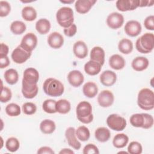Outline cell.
Returning a JSON list of instances; mask_svg holds the SVG:
<instances>
[{"mask_svg": "<svg viewBox=\"0 0 154 154\" xmlns=\"http://www.w3.org/2000/svg\"><path fill=\"white\" fill-rule=\"evenodd\" d=\"M82 153L84 154H91V153H99V149L96 146L93 144H87L83 149Z\"/></svg>", "mask_w": 154, "mask_h": 154, "instance_id": "obj_45", "label": "cell"}, {"mask_svg": "<svg viewBox=\"0 0 154 154\" xmlns=\"http://www.w3.org/2000/svg\"><path fill=\"white\" fill-rule=\"evenodd\" d=\"M101 68L102 66L99 63L91 60L85 64L84 67L85 72L91 76L99 74L101 70Z\"/></svg>", "mask_w": 154, "mask_h": 154, "instance_id": "obj_24", "label": "cell"}, {"mask_svg": "<svg viewBox=\"0 0 154 154\" xmlns=\"http://www.w3.org/2000/svg\"><path fill=\"white\" fill-rule=\"evenodd\" d=\"M22 17L26 21H33L37 17V11L32 7L26 6L22 10Z\"/></svg>", "mask_w": 154, "mask_h": 154, "instance_id": "obj_31", "label": "cell"}, {"mask_svg": "<svg viewBox=\"0 0 154 154\" xmlns=\"http://www.w3.org/2000/svg\"><path fill=\"white\" fill-rule=\"evenodd\" d=\"M100 81L102 84L106 87L113 85L117 81V75L111 70L103 71L99 77Z\"/></svg>", "mask_w": 154, "mask_h": 154, "instance_id": "obj_17", "label": "cell"}, {"mask_svg": "<svg viewBox=\"0 0 154 154\" xmlns=\"http://www.w3.org/2000/svg\"><path fill=\"white\" fill-rule=\"evenodd\" d=\"M149 64L148 59L144 57H137L132 61L131 66L132 69L137 72L146 70Z\"/></svg>", "mask_w": 154, "mask_h": 154, "instance_id": "obj_23", "label": "cell"}, {"mask_svg": "<svg viewBox=\"0 0 154 154\" xmlns=\"http://www.w3.org/2000/svg\"><path fill=\"white\" fill-rule=\"evenodd\" d=\"M73 52L77 58L83 59L85 58L88 54L87 46L83 41H77L73 45Z\"/></svg>", "mask_w": 154, "mask_h": 154, "instance_id": "obj_20", "label": "cell"}, {"mask_svg": "<svg viewBox=\"0 0 154 154\" xmlns=\"http://www.w3.org/2000/svg\"><path fill=\"white\" fill-rule=\"evenodd\" d=\"M26 25L20 20L13 21L10 25V30L15 35L23 34L26 31Z\"/></svg>", "mask_w": 154, "mask_h": 154, "instance_id": "obj_34", "label": "cell"}, {"mask_svg": "<svg viewBox=\"0 0 154 154\" xmlns=\"http://www.w3.org/2000/svg\"><path fill=\"white\" fill-rule=\"evenodd\" d=\"M82 92L86 97L88 98H93L97 94V85L93 82L88 81L82 87Z\"/></svg>", "mask_w": 154, "mask_h": 154, "instance_id": "obj_25", "label": "cell"}, {"mask_svg": "<svg viewBox=\"0 0 154 154\" xmlns=\"http://www.w3.org/2000/svg\"><path fill=\"white\" fill-rule=\"evenodd\" d=\"M56 128L55 123L54 121L49 119H45L41 122L40 129L45 134H51L53 133Z\"/></svg>", "mask_w": 154, "mask_h": 154, "instance_id": "obj_29", "label": "cell"}, {"mask_svg": "<svg viewBox=\"0 0 154 154\" xmlns=\"http://www.w3.org/2000/svg\"><path fill=\"white\" fill-rule=\"evenodd\" d=\"M142 151V146L138 141H132L128 145V152L130 154H140Z\"/></svg>", "mask_w": 154, "mask_h": 154, "instance_id": "obj_40", "label": "cell"}, {"mask_svg": "<svg viewBox=\"0 0 154 154\" xmlns=\"http://www.w3.org/2000/svg\"><path fill=\"white\" fill-rule=\"evenodd\" d=\"M10 64V60L7 56L0 57V68L4 69L8 66Z\"/></svg>", "mask_w": 154, "mask_h": 154, "instance_id": "obj_49", "label": "cell"}, {"mask_svg": "<svg viewBox=\"0 0 154 154\" xmlns=\"http://www.w3.org/2000/svg\"><path fill=\"white\" fill-rule=\"evenodd\" d=\"M43 89L47 95L52 97H58L63 94L64 87L60 81L53 78H49L43 82Z\"/></svg>", "mask_w": 154, "mask_h": 154, "instance_id": "obj_1", "label": "cell"}, {"mask_svg": "<svg viewBox=\"0 0 154 154\" xmlns=\"http://www.w3.org/2000/svg\"><path fill=\"white\" fill-rule=\"evenodd\" d=\"M77 31V27L75 23H73L70 26L65 28L63 30L64 34L65 35L69 37H72L74 36Z\"/></svg>", "mask_w": 154, "mask_h": 154, "instance_id": "obj_47", "label": "cell"}, {"mask_svg": "<svg viewBox=\"0 0 154 154\" xmlns=\"http://www.w3.org/2000/svg\"><path fill=\"white\" fill-rule=\"evenodd\" d=\"M76 114L78 120L84 124H88L93 120L92 106L87 101L80 102L76 108Z\"/></svg>", "mask_w": 154, "mask_h": 154, "instance_id": "obj_3", "label": "cell"}, {"mask_svg": "<svg viewBox=\"0 0 154 154\" xmlns=\"http://www.w3.org/2000/svg\"><path fill=\"white\" fill-rule=\"evenodd\" d=\"M20 147V143L15 137L8 138L5 142V147L10 152H16Z\"/></svg>", "mask_w": 154, "mask_h": 154, "instance_id": "obj_37", "label": "cell"}, {"mask_svg": "<svg viewBox=\"0 0 154 154\" xmlns=\"http://www.w3.org/2000/svg\"><path fill=\"white\" fill-rule=\"evenodd\" d=\"M105 54L104 50L99 46H94L90 52V60L97 62L102 66L105 62Z\"/></svg>", "mask_w": 154, "mask_h": 154, "instance_id": "obj_21", "label": "cell"}, {"mask_svg": "<svg viewBox=\"0 0 154 154\" xmlns=\"http://www.w3.org/2000/svg\"><path fill=\"white\" fill-rule=\"evenodd\" d=\"M144 27L150 31L154 30V16L150 15L147 16L144 20Z\"/></svg>", "mask_w": 154, "mask_h": 154, "instance_id": "obj_46", "label": "cell"}, {"mask_svg": "<svg viewBox=\"0 0 154 154\" xmlns=\"http://www.w3.org/2000/svg\"><path fill=\"white\" fill-rule=\"evenodd\" d=\"M56 101L53 99H46L42 104L43 111L48 114H54L57 112Z\"/></svg>", "mask_w": 154, "mask_h": 154, "instance_id": "obj_36", "label": "cell"}, {"mask_svg": "<svg viewBox=\"0 0 154 154\" xmlns=\"http://www.w3.org/2000/svg\"><path fill=\"white\" fill-rule=\"evenodd\" d=\"M126 62L124 58L119 54H114L109 58V65L112 69L119 70L123 69Z\"/></svg>", "mask_w": 154, "mask_h": 154, "instance_id": "obj_22", "label": "cell"}, {"mask_svg": "<svg viewBox=\"0 0 154 154\" xmlns=\"http://www.w3.org/2000/svg\"><path fill=\"white\" fill-rule=\"evenodd\" d=\"M22 111L26 115H32L36 112L37 106L32 102H26L22 105Z\"/></svg>", "mask_w": 154, "mask_h": 154, "instance_id": "obj_42", "label": "cell"}, {"mask_svg": "<svg viewBox=\"0 0 154 154\" xmlns=\"http://www.w3.org/2000/svg\"><path fill=\"white\" fill-rule=\"evenodd\" d=\"M37 37L32 32L26 34L22 38L20 46L25 51L32 52L37 45Z\"/></svg>", "mask_w": 154, "mask_h": 154, "instance_id": "obj_7", "label": "cell"}, {"mask_svg": "<svg viewBox=\"0 0 154 154\" xmlns=\"http://www.w3.org/2000/svg\"><path fill=\"white\" fill-rule=\"evenodd\" d=\"M118 49L121 53L129 54L131 53L133 50V43L129 39L123 38L119 42Z\"/></svg>", "mask_w": 154, "mask_h": 154, "instance_id": "obj_30", "label": "cell"}, {"mask_svg": "<svg viewBox=\"0 0 154 154\" xmlns=\"http://www.w3.org/2000/svg\"><path fill=\"white\" fill-rule=\"evenodd\" d=\"M59 153L60 154H63V153H67V154H73L74 153V152L70 149H67V148H65V149H63Z\"/></svg>", "mask_w": 154, "mask_h": 154, "instance_id": "obj_51", "label": "cell"}, {"mask_svg": "<svg viewBox=\"0 0 154 154\" xmlns=\"http://www.w3.org/2000/svg\"><path fill=\"white\" fill-rule=\"evenodd\" d=\"M12 97L11 90L7 87H1V93L0 96V101L2 103H6L8 102Z\"/></svg>", "mask_w": 154, "mask_h": 154, "instance_id": "obj_41", "label": "cell"}, {"mask_svg": "<svg viewBox=\"0 0 154 154\" xmlns=\"http://www.w3.org/2000/svg\"><path fill=\"white\" fill-rule=\"evenodd\" d=\"M114 101L113 93L108 90H102L97 96L99 105L103 108H107L112 105Z\"/></svg>", "mask_w": 154, "mask_h": 154, "instance_id": "obj_10", "label": "cell"}, {"mask_svg": "<svg viewBox=\"0 0 154 154\" xmlns=\"http://www.w3.org/2000/svg\"><path fill=\"white\" fill-rule=\"evenodd\" d=\"M136 49L140 53L148 54L154 48V35L153 33L146 32L140 37L135 42Z\"/></svg>", "mask_w": 154, "mask_h": 154, "instance_id": "obj_4", "label": "cell"}, {"mask_svg": "<svg viewBox=\"0 0 154 154\" xmlns=\"http://www.w3.org/2000/svg\"><path fill=\"white\" fill-rule=\"evenodd\" d=\"M65 137L68 144L75 150H79L81 147V143L77 140L75 134V129L73 127H69L65 131Z\"/></svg>", "mask_w": 154, "mask_h": 154, "instance_id": "obj_13", "label": "cell"}, {"mask_svg": "<svg viewBox=\"0 0 154 154\" xmlns=\"http://www.w3.org/2000/svg\"><path fill=\"white\" fill-rule=\"evenodd\" d=\"M38 88L37 84H29L22 81V93L24 97L26 99H32L38 93Z\"/></svg>", "mask_w": 154, "mask_h": 154, "instance_id": "obj_15", "label": "cell"}, {"mask_svg": "<svg viewBox=\"0 0 154 154\" xmlns=\"http://www.w3.org/2000/svg\"><path fill=\"white\" fill-rule=\"evenodd\" d=\"M39 79L38 72L33 67L26 69L23 74L22 81L29 84H37Z\"/></svg>", "mask_w": 154, "mask_h": 154, "instance_id": "obj_14", "label": "cell"}, {"mask_svg": "<svg viewBox=\"0 0 154 154\" xmlns=\"http://www.w3.org/2000/svg\"><path fill=\"white\" fill-rule=\"evenodd\" d=\"M137 104L138 106L146 111L152 110L154 108V93L148 88H144L140 90L138 93Z\"/></svg>", "mask_w": 154, "mask_h": 154, "instance_id": "obj_2", "label": "cell"}, {"mask_svg": "<svg viewBox=\"0 0 154 154\" xmlns=\"http://www.w3.org/2000/svg\"><path fill=\"white\" fill-rule=\"evenodd\" d=\"M129 141V137L127 135L123 133L116 134L113 140L112 144L113 146L117 149H121L125 147Z\"/></svg>", "mask_w": 154, "mask_h": 154, "instance_id": "obj_28", "label": "cell"}, {"mask_svg": "<svg viewBox=\"0 0 154 154\" xmlns=\"http://www.w3.org/2000/svg\"><path fill=\"white\" fill-rule=\"evenodd\" d=\"M125 33L130 37H136L138 35L142 30L140 23L135 20H131L126 22L124 27Z\"/></svg>", "mask_w": 154, "mask_h": 154, "instance_id": "obj_12", "label": "cell"}, {"mask_svg": "<svg viewBox=\"0 0 154 154\" xmlns=\"http://www.w3.org/2000/svg\"><path fill=\"white\" fill-rule=\"evenodd\" d=\"M96 2L95 0H78L75 1V8L78 13L85 14L90 11Z\"/></svg>", "mask_w": 154, "mask_h": 154, "instance_id": "obj_19", "label": "cell"}, {"mask_svg": "<svg viewBox=\"0 0 154 154\" xmlns=\"http://www.w3.org/2000/svg\"><path fill=\"white\" fill-rule=\"evenodd\" d=\"M51 23L49 20L45 18L38 19L35 23V29L40 34H47L51 29Z\"/></svg>", "mask_w": 154, "mask_h": 154, "instance_id": "obj_27", "label": "cell"}, {"mask_svg": "<svg viewBox=\"0 0 154 154\" xmlns=\"http://www.w3.org/2000/svg\"><path fill=\"white\" fill-rule=\"evenodd\" d=\"M128 153V152H125V151H120V152H118V153Z\"/></svg>", "mask_w": 154, "mask_h": 154, "instance_id": "obj_53", "label": "cell"}, {"mask_svg": "<svg viewBox=\"0 0 154 154\" xmlns=\"http://www.w3.org/2000/svg\"><path fill=\"white\" fill-rule=\"evenodd\" d=\"M140 0H118L116 5L117 8L121 11H132L140 7Z\"/></svg>", "mask_w": 154, "mask_h": 154, "instance_id": "obj_11", "label": "cell"}, {"mask_svg": "<svg viewBox=\"0 0 154 154\" xmlns=\"http://www.w3.org/2000/svg\"><path fill=\"white\" fill-rule=\"evenodd\" d=\"M54 151L50 147L48 146H43L38 149L37 150L38 154H54Z\"/></svg>", "mask_w": 154, "mask_h": 154, "instance_id": "obj_48", "label": "cell"}, {"mask_svg": "<svg viewBox=\"0 0 154 154\" xmlns=\"http://www.w3.org/2000/svg\"><path fill=\"white\" fill-rule=\"evenodd\" d=\"M71 109V105L66 99H60L56 102L57 112L61 114H67Z\"/></svg>", "mask_w": 154, "mask_h": 154, "instance_id": "obj_33", "label": "cell"}, {"mask_svg": "<svg viewBox=\"0 0 154 154\" xmlns=\"http://www.w3.org/2000/svg\"><path fill=\"white\" fill-rule=\"evenodd\" d=\"M11 11L10 4L5 1H0V16L1 17L7 16Z\"/></svg>", "mask_w": 154, "mask_h": 154, "instance_id": "obj_43", "label": "cell"}, {"mask_svg": "<svg viewBox=\"0 0 154 154\" xmlns=\"http://www.w3.org/2000/svg\"><path fill=\"white\" fill-rule=\"evenodd\" d=\"M144 117V123L142 128L150 129L153 125V117L152 115L147 113H143Z\"/></svg>", "mask_w": 154, "mask_h": 154, "instance_id": "obj_44", "label": "cell"}, {"mask_svg": "<svg viewBox=\"0 0 154 154\" xmlns=\"http://www.w3.org/2000/svg\"><path fill=\"white\" fill-rule=\"evenodd\" d=\"M6 114L10 117H16L20 114L21 110L20 106L14 103L8 104L5 107Z\"/></svg>", "mask_w": 154, "mask_h": 154, "instance_id": "obj_38", "label": "cell"}, {"mask_svg": "<svg viewBox=\"0 0 154 154\" xmlns=\"http://www.w3.org/2000/svg\"><path fill=\"white\" fill-rule=\"evenodd\" d=\"M75 134L78 140L82 141L88 140L90 137V132L88 128L85 126H80L75 129Z\"/></svg>", "mask_w": 154, "mask_h": 154, "instance_id": "obj_35", "label": "cell"}, {"mask_svg": "<svg viewBox=\"0 0 154 154\" xmlns=\"http://www.w3.org/2000/svg\"><path fill=\"white\" fill-rule=\"evenodd\" d=\"M106 125L112 130L116 131H122L126 126V119L116 114H112L108 116L106 119Z\"/></svg>", "mask_w": 154, "mask_h": 154, "instance_id": "obj_6", "label": "cell"}, {"mask_svg": "<svg viewBox=\"0 0 154 154\" xmlns=\"http://www.w3.org/2000/svg\"><path fill=\"white\" fill-rule=\"evenodd\" d=\"M47 42L51 48L59 49L63 45L64 38L60 33L55 31L48 35Z\"/></svg>", "mask_w": 154, "mask_h": 154, "instance_id": "obj_16", "label": "cell"}, {"mask_svg": "<svg viewBox=\"0 0 154 154\" xmlns=\"http://www.w3.org/2000/svg\"><path fill=\"white\" fill-rule=\"evenodd\" d=\"M9 51L8 46L4 43H1V49H0V57L7 56Z\"/></svg>", "mask_w": 154, "mask_h": 154, "instance_id": "obj_50", "label": "cell"}, {"mask_svg": "<svg viewBox=\"0 0 154 154\" xmlns=\"http://www.w3.org/2000/svg\"><path fill=\"white\" fill-rule=\"evenodd\" d=\"M124 23L123 16L118 12L110 13L106 18V24L111 29H117L120 28Z\"/></svg>", "mask_w": 154, "mask_h": 154, "instance_id": "obj_9", "label": "cell"}, {"mask_svg": "<svg viewBox=\"0 0 154 154\" xmlns=\"http://www.w3.org/2000/svg\"><path fill=\"white\" fill-rule=\"evenodd\" d=\"M67 79L69 84L74 87H79L84 82V77L83 74L78 70H73L70 71L67 75Z\"/></svg>", "mask_w": 154, "mask_h": 154, "instance_id": "obj_18", "label": "cell"}, {"mask_svg": "<svg viewBox=\"0 0 154 154\" xmlns=\"http://www.w3.org/2000/svg\"><path fill=\"white\" fill-rule=\"evenodd\" d=\"M131 125L135 128H142L144 123V117L143 113H137L132 114L129 119Z\"/></svg>", "mask_w": 154, "mask_h": 154, "instance_id": "obj_39", "label": "cell"}, {"mask_svg": "<svg viewBox=\"0 0 154 154\" xmlns=\"http://www.w3.org/2000/svg\"><path fill=\"white\" fill-rule=\"evenodd\" d=\"M96 139L101 143H105L109 140L111 137L109 130L105 127H99L94 132Z\"/></svg>", "mask_w": 154, "mask_h": 154, "instance_id": "obj_26", "label": "cell"}, {"mask_svg": "<svg viewBox=\"0 0 154 154\" xmlns=\"http://www.w3.org/2000/svg\"><path fill=\"white\" fill-rule=\"evenodd\" d=\"M4 78L5 81L10 85H14L19 79V74L16 70L9 69L4 73Z\"/></svg>", "mask_w": 154, "mask_h": 154, "instance_id": "obj_32", "label": "cell"}, {"mask_svg": "<svg viewBox=\"0 0 154 154\" xmlns=\"http://www.w3.org/2000/svg\"><path fill=\"white\" fill-rule=\"evenodd\" d=\"M31 55V52H28L20 46H18L13 51L11 57L14 63L17 64H23L30 58Z\"/></svg>", "mask_w": 154, "mask_h": 154, "instance_id": "obj_8", "label": "cell"}, {"mask_svg": "<svg viewBox=\"0 0 154 154\" xmlns=\"http://www.w3.org/2000/svg\"><path fill=\"white\" fill-rule=\"evenodd\" d=\"M56 19L61 27L65 28L70 26L74 22L73 10L69 7H61L57 11Z\"/></svg>", "mask_w": 154, "mask_h": 154, "instance_id": "obj_5", "label": "cell"}, {"mask_svg": "<svg viewBox=\"0 0 154 154\" xmlns=\"http://www.w3.org/2000/svg\"><path fill=\"white\" fill-rule=\"evenodd\" d=\"M62 3H65V4H70V3H73L74 2L73 0H71L69 1H60Z\"/></svg>", "mask_w": 154, "mask_h": 154, "instance_id": "obj_52", "label": "cell"}]
</instances>
